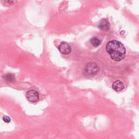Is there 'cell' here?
I'll return each instance as SVG.
<instances>
[{
	"mask_svg": "<svg viewBox=\"0 0 139 139\" xmlns=\"http://www.w3.org/2000/svg\"><path fill=\"white\" fill-rule=\"evenodd\" d=\"M106 50L111 58L116 62H120L124 58L125 50L124 45L120 41L111 40L106 45Z\"/></svg>",
	"mask_w": 139,
	"mask_h": 139,
	"instance_id": "6da1fadb",
	"label": "cell"
},
{
	"mask_svg": "<svg viewBox=\"0 0 139 139\" xmlns=\"http://www.w3.org/2000/svg\"><path fill=\"white\" fill-rule=\"evenodd\" d=\"M98 70H99V67L97 64L95 63H90L87 64L85 67V73L89 76H94L97 74Z\"/></svg>",
	"mask_w": 139,
	"mask_h": 139,
	"instance_id": "7a4b0ae2",
	"label": "cell"
},
{
	"mask_svg": "<svg viewBox=\"0 0 139 139\" xmlns=\"http://www.w3.org/2000/svg\"><path fill=\"white\" fill-rule=\"evenodd\" d=\"M26 98L30 102H36L39 100L38 92L34 90H30L27 92Z\"/></svg>",
	"mask_w": 139,
	"mask_h": 139,
	"instance_id": "3957f363",
	"label": "cell"
},
{
	"mask_svg": "<svg viewBox=\"0 0 139 139\" xmlns=\"http://www.w3.org/2000/svg\"><path fill=\"white\" fill-rule=\"evenodd\" d=\"M59 52L64 55H69L71 52V48L70 46L66 42L61 43L58 47Z\"/></svg>",
	"mask_w": 139,
	"mask_h": 139,
	"instance_id": "277c9868",
	"label": "cell"
},
{
	"mask_svg": "<svg viewBox=\"0 0 139 139\" xmlns=\"http://www.w3.org/2000/svg\"><path fill=\"white\" fill-rule=\"evenodd\" d=\"M98 28L102 31H107L110 29V23L107 19H102L99 23Z\"/></svg>",
	"mask_w": 139,
	"mask_h": 139,
	"instance_id": "5b68a950",
	"label": "cell"
},
{
	"mask_svg": "<svg viewBox=\"0 0 139 139\" xmlns=\"http://www.w3.org/2000/svg\"><path fill=\"white\" fill-rule=\"evenodd\" d=\"M112 87H113V89L115 91H117V92L123 90L124 87L123 83L119 80L115 81L113 85H112Z\"/></svg>",
	"mask_w": 139,
	"mask_h": 139,
	"instance_id": "8992f818",
	"label": "cell"
},
{
	"mask_svg": "<svg viewBox=\"0 0 139 139\" xmlns=\"http://www.w3.org/2000/svg\"><path fill=\"white\" fill-rule=\"evenodd\" d=\"M90 41L94 47L99 46L101 44V41L97 38H92L90 40Z\"/></svg>",
	"mask_w": 139,
	"mask_h": 139,
	"instance_id": "52a82bcc",
	"label": "cell"
},
{
	"mask_svg": "<svg viewBox=\"0 0 139 139\" xmlns=\"http://www.w3.org/2000/svg\"><path fill=\"white\" fill-rule=\"evenodd\" d=\"M5 78L9 82H12L15 80V76L12 73H7L5 75Z\"/></svg>",
	"mask_w": 139,
	"mask_h": 139,
	"instance_id": "ba28073f",
	"label": "cell"
},
{
	"mask_svg": "<svg viewBox=\"0 0 139 139\" xmlns=\"http://www.w3.org/2000/svg\"><path fill=\"white\" fill-rule=\"evenodd\" d=\"M3 120L6 123H9L11 121V118H10L8 116H5L3 118Z\"/></svg>",
	"mask_w": 139,
	"mask_h": 139,
	"instance_id": "9c48e42d",
	"label": "cell"
}]
</instances>
